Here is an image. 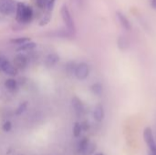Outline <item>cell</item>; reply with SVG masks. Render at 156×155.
I'll list each match as a JSON object with an SVG mask.
<instances>
[{"label":"cell","mask_w":156,"mask_h":155,"mask_svg":"<svg viewBox=\"0 0 156 155\" xmlns=\"http://www.w3.org/2000/svg\"><path fill=\"white\" fill-rule=\"evenodd\" d=\"M33 18V9L31 6L25 5L24 3L18 2L16 4V19L17 22L22 24L29 23Z\"/></svg>","instance_id":"1"},{"label":"cell","mask_w":156,"mask_h":155,"mask_svg":"<svg viewBox=\"0 0 156 155\" xmlns=\"http://www.w3.org/2000/svg\"><path fill=\"white\" fill-rule=\"evenodd\" d=\"M117 45H118V48L121 49V50H125L129 48L130 46V42L128 40V38L124 36H120L118 40H117Z\"/></svg>","instance_id":"13"},{"label":"cell","mask_w":156,"mask_h":155,"mask_svg":"<svg viewBox=\"0 0 156 155\" xmlns=\"http://www.w3.org/2000/svg\"><path fill=\"white\" fill-rule=\"evenodd\" d=\"M151 5H152V7L156 10V0H152L151 1Z\"/></svg>","instance_id":"28"},{"label":"cell","mask_w":156,"mask_h":155,"mask_svg":"<svg viewBox=\"0 0 156 155\" xmlns=\"http://www.w3.org/2000/svg\"><path fill=\"white\" fill-rule=\"evenodd\" d=\"M90 90H91V92H92L94 95H96V96H101V95L102 94V92H103V87H102L101 83L96 82V83H94V84L91 85Z\"/></svg>","instance_id":"14"},{"label":"cell","mask_w":156,"mask_h":155,"mask_svg":"<svg viewBox=\"0 0 156 155\" xmlns=\"http://www.w3.org/2000/svg\"><path fill=\"white\" fill-rule=\"evenodd\" d=\"M81 127H82V130L87 131V130L89 129V124L87 123V122H84L81 124Z\"/></svg>","instance_id":"27"},{"label":"cell","mask_w":156,"mask_h":155,"mask_svg":"<svg viewBox=\"0 0 156 155\" xmlns=\"http://www.w3.org/2000/svg\"><path fill=\"white\" fill-rule=\"evenodd\" d=\"M2 70L9 76H16L18 74V69L15 67L14 64L10 63L8 60L5 63V65L2 68Z\"/></svg>","instance_id":"8"},{"label":"cell","mask_w":156,"mask_h":155,"mask_svg":"<svg viewBox=\"0 0 156 155\" xmlns=\"http://www.w3.org/2000/svg\"><path fill=\"white\" fill-rule=\"evenodd\" d=\"M93 117L94 120L98 122H101L103 118H104V109L103 106L101 104H98L95 109H94V112H93Z\"/></svg>","instance_id":"11"},{"label":"cell","mask_w":156,"mask_h":155,"mask_svg":"<svg viewBox=\"0 0 156 155\" xmlns=\"http://www.w3.org/2000/svg\"><path fill=\"white\" fill-rule=\"evenodd\" d=\"M60 15H61V17L63 19V22L65 23L68 30L69 33L73 34L76 30V27H75V23H74V20L72 18V16L70 14V11L69 9L68 8V6L66 5H63L61 9H60Z\"/></svg>","instance_id":"2"},{"label":"cell","mask_w":156,"mask_h":155,"mask_svg":"<svg viewBox=\"0 0 156 155\" xmlns=\"http://www.w3.org/2000/svg\"><path fill=\"white\" fill-rule=\"evenodd\" d=\"M27 64H28V60H27V58L22 54V53H19L17 54L15 58H14V65L15 67L19 70H23L25 69L27 67Z\"/></svg>","instance_id":"6"},{"label":"cell","mask_w":156,"mask_h":155,"mask_svg":"<svg viewBox=\"0 0 156 155\" xmlns=\"http://www.w3.org/2000/svg\"><path fill=\"white\" fill-rule=\"evenodd\" d=\"M96 150V144L94 143H89L87 147L80 153V155H92Z\"/></svg>","instance_id":"16"},{"label":"cell","mask_w":156,"mask_h":155,"mask_svg":"<svg viewBox=\"0 0 156 155\" xmlns=\"http://www.w3.org/2000/svg\"><path fill=\"white\" fill-rule=\"evenodd\" d=\"M59 61V56L57 53H50L45 58V65L47 68L50 69L56 66Z\"/></svg>","instance_id":"7"},{"label":"cell","mask_w":156,"mask_h":155,"mask_svg":"<svg viewBox=\"0 0 156 155\" xmlns=\"http://www.w3.org/2000/svg\"><path fill=\"white\" fill-rule=\"evenodd\" d=\"M16 10V4L15 0H0V14L10 16Z\"/></svg>","instance_id":"3"},{"label":"cell","mask_w":156,"mask_h":155,"mask_svg":"<svg viewBox=\"0 0 156 155\" xmlns=\"http://www.w3.org/2000/svg\"><path fill=\"white\" fill-rule=\"evenodd\" d=\"M144 142L146 143L148 148L150 151H153L154 149H155L156 143L154 138V133L153 131L150 127H146L144 131Z\"/></svg>","instance_id":"5"},{"label":"cell","mask_w":156,"mask_h":155,"mask_svg":"<svg viewBox=\"0 0 156 155\" xmlns=\"http://www.w3.org/2000/svg\"><path fill=\"white\" fill-rule=\"evenodd\" d=\"M27 41H30V38L29 37H17V38H13V39H10V42L13 43V44H16V45H22Z\"/></svg>","instance_id":"21"},{"label":"cell","mask_w":156,"mask_h":155,"mask_svg":"<svg viewBox=\"0 0 156 155\" xmlns=\"http://www.w3.org/2000/svg\"><path fill=\"white\" fill-rule=\"evenodd\" d=\"M51 19V11L50 10H48V12L44 15V16L41 18V20L39 21V26H46L48 23H49Z\"/></svg>","instance_id":"18"},{"label":"cell","mask_w":156,"mask_h":155,"mask_svg":"<svg viewBox=\"0 0 156 155\" xmlns=\"http://www.w3.org/2000/svg\"><path fill=\"white\" fill-rule=\"evenodd\" d=\"M150 155H156V147L153 151H150Z\"/></svg>","instance_id":"29"},{"label":"cell","mask_w":156,"mask_h":155,"mask_svg":"<svg viewBox=\"0 0 156 155\" xmlns=\"http://www.w3.org/2000/svg\"><path fill=\"white\" fill-rule=\"evenodd\" d=\"M27 105H28V102H27V101H24V102L20 103V104L18 105L17 109L16 110V115L19 116V115H21L22 113H24V112L26 111L27 108Z\"/></svg>","instance_id":"19"},{"label":"cell","mask_w":156,"mask_h":155,"mask_svg":"<svg viewBox=\"0 0 156 155\" xmlns=\"http://www.w3.org/2000/svg\"><path fill=\"white\" fill-rule=\"evenodd\" d=\"M5 87L9 91H15L17 89V82L14 79H7L5 81Z\"/></svg>","instance_id":"15"},{"label":"cell","mask_w":156,"mask_h":155,"mask_svg":"<svg viewBox=\"0 0 156 155\" xmlns=\"http://www.w3.org/2000/svg\"><path fill=\"white\" fill-rule=\"evenodd\" d=\"M77 65H78V64H76V62H73V61L68 62L67 65H66V72H67L69 75H73V74H75V70H76Z\"/></svg>","instance_id":"17"},{"label":"cell","mask_w":156,"mask_h":155,"mask_svg":"<svg viewBox=\"0 0 156 155\" xmlns=\"http://www.w3.org/2000/svg\"><path fill=\"white\" fill-rule=\"evenodd\" d=\"M71 102H72V106H73V109L76 111V113L82 114L84 111V105H83L82 101L80 100V99L78 98L77 96H74L71 100Z\"/></svg>","instance_id":"10"},{"label":"cell","mask_w":156,"mask_h":155,"mask_svg":"<svg viewBox=\"0 0 156 155\" xmlns=\"http://www.w3.org/2000/svg\"><path fill=\"white\" fill-rule=\"evenodd\" d=\"M94 155H104L102 153H95Z\"/></svg>","instance_id":"30"},{"label":"cell","mask_w":156,"mask_h":155,"mask_svg":"<svg viewBox=\"0 0 156 155\" xmlns=\"http://www.w3.org/2000/svg\"><path fill=\"white\" fill-rule=\"evenodd\" d=\"M3 131L4 132H10L11 131V129H12V124H11V122H5V123H4V125H3Z\"/></svg>","instance_id":"23"},{"label":"cell","mask_w":156,"mask_h":155,"mask_svg":"<svg viewBox=\"0 0 156 155\" xmlns=\"http://www.w3.org/2000/svg\"><path fill=\"white\" fill-rule=\"evenodd\" d=\"M35 2H36V5H37L38 7L43 8L45 5H47V2H48V0H36Z\"/></svg>","instance_id":"24"},{"label":"cell","mask_w":156,"mask_h":155,"mask_svg":"<svg viewBox=\"0 0 156 155\" xmlns=\"http://www.w3.org/2000/svg\"><path fill=\"white\" fill-rule=\"evenodd\" d=\"M116 15H117L119 22L123 26V28H125L126 30H131L132 29V25L130 23V20L126 17V16L122 12H121V11H117Z\"/></svg>","instance_id":"9"},{"label":"cell","mask_w":156,"mask_h":155,"mask_svg":"<svg viewBox=\"0 0 156 155\" xmlns=\"http://www.w3.org/2000/svg\"><path fill=\"white\" fill-rule=\"evenodd\" d=\"M89 143H90V140H89L88 138H86V137L83 138V139H81V140L80 141L79 144H78V151H79L80 153L87 147V145L89 144Z\"/></svg>","instance_id":"20"},{"label":"cell","mask_w":156,"mask_h":155,"mask_svg":"<svg viewBox=\"0 0 156 155\" xmlns=\"http://www.w3.org/2000/svg\"><path fill=\"white\" fill-rule=\"evenodd\" d=\"M90 74V67L87 63L81 62L77 65L76 70H75V76L80 80H84L88 78Z\"/></svg>","instance_id":"4"},{"label":"cell","mask_w":156,"mask_h":155,"mask_svg":"<svg viewBox=\"0 0 156 155\" xmlns=\"http://www.w3.org/2000/svg\"><path fill=\"white\" fill-rule=\"evenodd\" d=\"M82 132V127L81 124L79 122H75L74 126H73V135L74 137H79L81 134Z\"/></svg>","instance_id":"22"},{"label":"cell","mask_w":156,"mask_h":155,"mask_svg":"<svg viewBox=\"0 0 156 155\" xmlns=\"http://www.w3.org/2000/svg\"><path fill=\"white\" fill-rule=\"evenodd\" d=\"M37 47V44L33 41H27L22 45H19L18 48H16V51L17 52H23V51H29V50H32L34 49L35 48Z\"/></svg>","instance_id":"12"},{"label":"cell","mask_w":156,"mask_h":155,"mask_svg":"<svg viewBox=\"0 0 156 155\" xmlns=\"http://www.w3.org/2000/svg\"><path fill=\"white\" fill-rule=\"evenodd\" d=\"M55 1L56 0H48V2H47V8H48V10H50L51 11L53 9Z\"/></svg>","instance_id":"25"},{"label":"cell","mask_w":156,"mask_h":155,"mask_svg":"<svg viewBox=\"0 0 156 155\" xmlns=\"http://www.w3.org/2000/svg\"><path fill=\"white\" fill-rule=\"evenodd\" d=\"M6 61H7V58L5 57H4V56L0 55V70H2V68H3V66L5 65V63Z\"/></svg>","instance_id":"26"}]
</instances>
